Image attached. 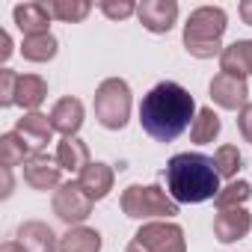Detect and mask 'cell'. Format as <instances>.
<instances>
[{
    "instance_id": "1",
    "label": "cell",
    "mask_w": 252,
    "mask_h": 252,
    "mask_svg": "<svg viewBox=\"0 0 252 252\" xmlns=\"http://www.w3.org/2000/svg\"><path fill=\"white\" fill-rule=\"evenodd\" d=\"M196 101L193 95L172 80L158 83L155 89H149V95L140 104V125L143 131L158 140V143H172L175 137H181L190 128V119L196 116Z\"/></svg>"
},
{
    "instance_id": "2",
    "label": "cell",
    "mask_w": 252,
    "mask_h": 252,
    "mask_svg": "<svg viewBox=\"0 0 252 252\" xmlns=\"http://www.w3.org/2000/svg\"><path fill=\"white\" fill-rule=\"evenodd\" d=\"M166 190L178 205H199L208 199H217L220 193V172L214 166V158L199 152H181L166 163Z\"/></svg>"
},
{
    "instance_id": "3",
    "label": "cell",
    "mask_w": 252,
    "mask_h": 252,
    "mask_svg": "<svg viewBox=\"0 0 252 252\" xmlns=\"http://www.w3.org/2000/svg\"><path fill=\"white\" fill-rule=\"evenodd\" d=\"M228 18L225 9L220 6H199L190 12L187 24H184V48L190 57L196 60H214L217 54H222V36H225Z\"/></svg>"
},
{
    "instance_id": "4",
    "label": "cell",
    "mask_w": 252,
    "mask_h": 252,
    "mask_svg": "<svg viewBox=\"0 0 252 252\" xmlns=\"http://www.w3.org/2000/svg\"><path fill=\"white\" fill-rule=\"evenodd\" d=\"M119 205H122V214L131 217V220H152V217L169 220V217L178 214V202L172 196H166L158 184H146V187L131 184L122 193Z\"/></svg>"
},
{
    "instance_id": "5",
    "label": "cell",
    "mask_w": 252,
    "mask_h": 252,
    "mask_svg": "<svg viewBox=\"0 0 252 252\" xmlns=\"http://www.w3.org/2000/svg\"><path fill=\"white\" fill-rule=\"evenodd\" d=\"M131 116V86L122 77H107L95 89V119L107 131H122Z\"/></svg>"
},
{
    "instance_id": "6",
    "label": "cell",
    "mask_w": 252,
    "mask_h": 252,
    "mask_svg": "<svg viewBox=\"0 0 252 252\" xmlns=\"http://www.w3.org/2000/svg\"><path fill=\"white\" fill-rule=\"evenodd\" d=\"M134 240L146 249V252H187V240H184V228L166 220L158 222H146Z\"/></svg>"
},
{
    "instance_id": "7",
    "label": "cell",
    "mask_w": 252,
    "mask_h": 252,
    "mask_svg": "<svg viewBox=\"0 0 252 252\" xmlns=\"http://www.w3.org/2000/svg\"><path fill=\"white\" fill-rule=\"evenodd\" d=\"M92 205H95V202L86 196V190H83L77 181H65V184H60L57 193H54V214H57L63 222H68L71 228L80 225V222L92 214Z\"/></svg>"
},
{
    "instance_id": "8",
    "label": "cell",
    "mask_w": 252,
    "mask_h": 252,
    "mask_svg": "<svg viewBox=\"0 0 252 252\" xmlns=\"http://www.w3.org/2000/svg\"><path fill=\"white\" fill-rule=\"evenodd\" d=\"M211 101L222 110H243L249 104V86L243 77H231V74L220 71L211 80Z\"/></svg>"
},
{
    "instance_id": "9",
    "label": "cell",
    "mask_w": 252,
    "mask_h": 252,
    "mask_svg": "<svg viewBox=\"0 0 252 252\" xmlns=\"http://www.w3.org/2000/svg\"><path fill=\"white\" fill-rule=\"evenodd\" d=\"M137 18L149 33H169L178 21V3L175 0H143Z\"/></svg>"
},
{
    "instance_id": "10",
    "label": "cell",
    "mask_w": 252,
    "mask_h": 252,
    "mask_svg": "<svg viewBox=\"0 0 252 252\" xmlns=\"http://www.w3.org/2000/svg\"><path fill=\"white\" fill-rule=\"evenodd\" d=\"M60 163L57 158H48L45 152H33L27 160H24V181L33 187V190H51V187H60Z\"/></svg>"
},
{
    "instance_id": "11",
    "label": "cell",
    "mask_w": 252,
    "mask_h": 252,
    "mask_svg": "<svg viewBox=\"0 0 252 252\" xmlns=\"http://www.w3.org/2000/svg\"><path fill=\"white\" fill-rule=\"evenodd\" d=\"M249 228H252V217L243 208H225V211H217L214 217V237L220 243H234L246 237Z\"/></svg>"
},
{
    "instance_id": "12",
    "label": "cell",
    "mask_w": 252,
    "mask_h": 252,
    "mask_svg": "<svg viewBox=\"0 0 252 252\" xmlns=\"http://www.w3.org/2000/svg\"><path fill=\"white\" fill-rule=\"evenodd\" d=\"M15 134L30 146V152H42L54 140L51 116H45V113H27V116H21L18 125H15Z\"/></svg>"
},
{
    "instance_id": "13",
    "label": "cell",
    "mask_w": 252,
    "mask_h": 252,
    "mask_svg": "<svg viewBox=\"0 0 252 252\" xmlns=\"http://www.w3.org/2000/svg\"><path fill=\"white\" fill-rule=\"evenodd\" d=\"M12 18L18 24V30L24 36H42L48 33V24H51V9L48 3H39V0H30V3H18L12 9Z\"/></svg>"
},
{
    "instance_id": "14",
    "label": "cell",
    "mask_w": 252,
    "mask_h": 252,
    "mask_svg": "<svg viewBox=\"0 0 252 252\" xmlns=\"http://www.w3.org/2000/svg\"><path fill=\"white\" fill-rule=\"evenodd\" d=\"M51 125H54V131L63 134V140L65 137H77L80 125H83V104H80V98H71V95L60 98L54 104V110H51Z\"/></svg>"
},
{
    "instance_id": "15",
    "label": "cell",
    "mask_w": 252,
    "mask_h": 252,
    "mask_svg": "<svg viewBox=\"0 0 252 252\" xmlns=\"http://www.w3.org/2000/svg\"><path fill=\"white\" fill-rule=\"evenodd\" d=\"M18 243L27 249V252H54L60 246L54 228L48 222H39V220H30V222H21L18 225Z\"/></svg>"
},
{
    "instance_id": "16",
    "label": "cell",
    "mask_w": 252,
    "mask_h": 252,
    "mask_svg": "<svg viewBox=\"0 0 252 252\" xmlns=\"http://www.w3.org/2000/svg\"><path fill=\"white\" fill-rule=\"evenodd\" d=\"M220 68L231 77H249L252 74V39H237L220 54Z\"/></svg>"
},
{
    "instance_id": "17",
    "label": "cell",
    "mask_w": 252,
    "mask_h": 252,
    "mask_svg": "<svg viewBox=\"0 0 252 252\" xmlns=\"http://www.w3.org/2000/svg\"><path fill=\"white\" fill-rule=\"evenodd\" d=\"M113 178H116V175H113V166L95 160V163H89V166L80 172L77 184L86 190V196H89L92 202H101V199L113 190Z\"/></svg>"
},
{
    "instance_id": "18",
    "label": "cell",
    "mask_w": 252,
    "mask_h": 252,
    "mask_svg": "<svg viewBox=\"0 0 252 252\" xmlns=\"http://www.w3.org/2000/svg\"><path fill=\"white\" fill-rule=\"evenodd\" d=\"M57 163H60V169H65V172H83V169L92 163L86 143L77 140V137H65V140L57 146Z\"/></svg>"
},
{
    "instance_id": "19",
    "label": "cell",
    "mask_w": 252,
    "mask_h": 252,
    "mask_svg": "<svg viewBox=\"0 0 252 252\" xmlns=\"http://www.w3.org/2000/svg\"><path fill=\"white\" fill-rule=\"evenodd\" d=\"M45 98H48V83L39 74H21L18 77V92H15V104L18 107H24L30 113H39Z\"/></svg>"
},
{
    "instance_id": "20",
    "label": "cell",
    "mask_w": 252,
    "mask_h": 252,
    "mask_svg": "<svg viewBox=\"0 0 252 252\" xmlns=\"http://www.w3.org/2000/svg\"><path fill=\"white\" fill-rule=\"evenodd\" d=\"M60 252H101V234L86 225H74L60 237Z\"/></svg>"
},
{
    "instance_id": "21",
    "label": "cell",
    "mask_w": 252,
    "mask_h": 252,
    "mask_svg": "<svg viewBox=\"0 0 252 252\" xmlns=\"http://www.w3.org/2000/svg\"><path fill=\"white\" fill-rule=\"evenodd\" d=\"M220 116L211 110V107H202L199 113H196V119H193V125H190V140L193 143H199V146H205V143H214L217 137H220Z\"/></svg>"
},
{
    "instance_id": "22",
    "label": "cell",
    "mask_w": 252,
    "mask_h": 252,
    "mask_svg": "<svg viewBox=\"0 0 252 252\" xmlns=\"http://www.w3.org/2000/svg\"><path fill=\"white\" fill-rule=\"evenodd\" d=\"M30 155H33V152H30V146H27L15 131H9V134L0 137V166H3V169L24 166V160H27Z\"/></svg>"
},
{
    "instance_id": "23",
    "label": "cell",
    "mask_w": 252,
    "mask_h": 252,
    "mask_svg": "<svg viewBox=\"0 0 252 252\" xmlns=\"http://www.w3.org/2000/svg\"><path fill=\"white\" fill-rule=\"evenodd\" d=\"M21 54H24V60H30V63H48V60L57 57V39H54L51 33H42V36H24Z\"/></svg>"
},
{
    "instance_id": "24",
    "label": "cell",
    "mask_w": 252,
    "mask_h": 252,
    "mask_svg": "<svg viewBox=\"0 0 252 252\" xmlns=\"http://www.w3.org/2000/svg\"><path fill=\"white\" fill-rule=\"evenodd\" d=\"M48 9H51V15L57 21L77 24V21H83L92 12V3H89V0H51Z\"/></svg>"
},
{
    "instance_id": "25",
    "label": "cell",
    "mask_w": 252,
    "mask_h": 252,
    "mask_svg": "<svg viewBox=\"0 0 252 252\" xmlns=\"http://www.w3.org/2000/svg\"><path fill=\"white\" fill-rule=\"evenodd\" d=\"M249 196H252L249 181H231V184L220 187V193H217L214 202H217V211H225V208H240Z\"/></svg>"
},
{
    "instance_id": "26",
    "label": "cell",
    "mask_w": 252,
    "mask_h": 252,
    "mask_svg": "<svg viewBox=\"0 0 252 252\" xmlns=\"http://www.w3.org/2000/svg\"><path fill=\"white\" fill-rule=\"evenodd\" d=\"M240 163H243V158H240L237 146H220L214 155V166H217L220 178H234L240 172Z\"/></svg>"
},
{
    "instance_id": "27",
    "label": "cell",
    "mask_w": 252,
    "mask_h": 252,
    "mask_svg": "<svg viewBox=\"0 0 252 252\" xmlns=\"http://www.w3.org/2000/svg\"><path fill=\"white\" fill-rule=\"evenodd\" d=\"M98 9L107 15V18H113V21H122V18H131V15H137V3H131V0H101L98 3Z\"/></svg>"
},
{
    "instance_id": "28",
    "label": "cell",
    "mask_w": 252,
    "mask_h": 252,
    "mask_svg": "<svg viewBox=\"0 0 252 252\" xmlns=\"http://www.w3.org/2000/svg\"><path fill=\"white\" fill-rule=\"evenodd\" d=\"M18 71L3 68L0 71V107H12L15 104V92H18Z\"/></svg>"
},
{
    "instance_id": "29",
    "label": "cell",
    "mask_w": 252,
    "mask_h": 252,
    "mask_svg": "<svg viewBox=\"0 0 252 252\" xmlns=\"http://www.w3.org/2000/svg\"><path fill=\"white\" fill-rule=\"evenodd\" d=\"M237 128H240V137L246 143H252V104H246L240 113H237Z\"/></svg>"
},
{
    "instance_id": "30",
    "label": "cell",
    "mask_w": 252,
    "mask_h": 252,
    "mask_svg": "<svg viewBox=\"0 0 252 252\" xmlns=\"http://www.w3.org/2000/svg\"><path fill=\"white\" fill-rule=\"evenodd\" d=\"M9 54H12V39H9V33L0 30V63H6Z\"/></svg>"
},
{
    "instance_id": "31",
    "label": "cell",
    "mask_w": 252,
    "mask_h": 252,
    "mask_svg": "<svg viewBox=\"0 0 252 252\" xmlns=\"http://www.w3.org/2000/svg\"><path fill=\"white\" fill-rule=\"evenodd\" d=\"M237 12H240L243 24H249V27H252V0H243V3L237 6Z\"/></svg>"
},
{
    "instance_id": "32",
    "label": "cell",
    "mask_w": 252,
    "mask_h": 252,
    "mask_svg": "<svg viewBox=\"0 0 252 252\" xmlns=\"http://www.w3.org/2000/svg\"><path fill=\"white\" fill-rule=\"evenodd\" d=\"M0 252H27V249H24L18 240H6L3 246H0Z\"/></svg>"
},
{
    "instance_id": "33",
    "label": "cell",
    "mask_w": 252,
    "mask_h": 252,
    "mask_svg": "<svg viewBox=\"0 0 252 252\" xmlns=\"http://www.w3.org/2000/svg\"><path fill=\"white\" fill-rule=\"evenodd\" d=\"M12 193V169H3V196Z\"/></svg>"
},
{
    "instance_id": "34",
    "label": "cell",
    "mask_w": 252,
    "mask_h": 252,
    "mask_svg": "<svg viewBox=\"0 0 252 252\" xmlns=\"http://www.w3.org/2000/svg\"><path fill=\"white\" fill-rule=\"evenodd\" d=\"M125 252H146V249H143V246H140L137 240H131V243H128V249H125Z\"/></svg>"
}]
</instances>
